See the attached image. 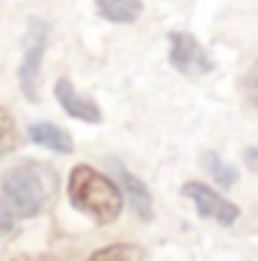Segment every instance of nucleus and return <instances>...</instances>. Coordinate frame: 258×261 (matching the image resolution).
<instances>
[{
    "instance_id": "nucleus-1",
    "label": "nucleus",
    "mask_w": 258,
    "mask_h": 261,
    "mask_svg": "<svg viewBox=\"0 0 258 261\" xmlns=\"http://www.w3.org/2000/svg\"><path fill=\"white\" fill-rule=\"evenodd\" d=\"M0 192H3V203L17 217H36L56 200L59 172L45 161H22L3 172Z\"/></svg>"
},
{
    "instance_id": "nucleus-2",
    "label": "nucleus",
    "mask_w": 258,
    "mask_h": 261,
    "mask_svg": "<svg viewBox=\"0 0 258 261\" xmlns=\"http://www.w3.org/2000/svg\"><path fill=\"white\" fill-rule=\"evenodd\" d=\"M70 203L97 225H108L122 211V189L97 170L78 164L70 172Z\"/></svg>"
},
{
    "instance_id": "nucleus-3",
    "label": "nucleus",
    "mask_w": 258,
    "mask_h": 261,
    "mask_svg": "<svg viewBox=\"0 0 258 261\" xmlns=\"http://www.w3.org/2000/svg\"><path fill=\"white\" fill-rule=\"evenodd\" d=\"M47 22L45 20H31L25 28V39H22V64H20V89L31 103L39 100V72H42V59H45V47H47Z\"/></svg>"
},
{
    "instance_id": "nucleus-4",
    "label": "nucleus",
    "mask_w": 258,
    "mask_h": 261,
    "mask_svg": "<svg viewBox=\"0 0 258 261\" xmlns=\"http://www.w3.org/2000/svg\"><path fill=\"white\" fill-rule=\"evenodd\" d=\"M169 64L181 75H206L214 70V61L206 56L203 45L186 31H172L169 34Z\"/></svg>"
},
{
    "instance_id": "nucleus-5",
    "label": "nucleus",
    "mask_w": 258,
    "mask_h": 261,
    "mask_svg": "<svg viewBox=\"0 0 258 261\" xmlns=\"http://www.w3.org/2000/svg\"><path fill=\"white\" fill-rule=\"evenodd\" d=\"M183 195L194 203L200 217L206 220H214L219 225H233L239 220V208L233 206L228 197H222L217 189H211L208 184H200V181H189L183 184Z\"/></svg>"
},
{
    "instance_id": "nucleus-6",
    "label": "nucleus",
    "mask_w": 258,
    "mask_h": 261,
    "mask_svg": "<svg viewBox=\"0 0 258 261\" xmlns=\"http://www.w3.org/2000/svg\"><path fill=\"white\" fill-rule=\"evenodd\" d=\"M56 100L67 114L75 117V120H81V122H100L103 120L100 106H97L95 100H89V97L78 95L70 78H59L56 81Z\"/></svg>"
},
{
    "instance_id": "nucleus-7",
    "label": "nucleus",
    "mask_w": 258,
    "mask_h": 261,
    "mask_svg": "<svg viewBox=\"0 0 258 261\" xmlns=\"http://www.w3.org/2000/svg\"><path fill=\"white\" fill-rule=\"evenodd\" d=\"M28 139L53 153H64V156H70L75 150L72 136L67 130H61L59 125H53V122H34V125H28Z\"/></svg>"
},
{
    "instance_id": "nucleus-8",
    "label": "nucleus",
    "mask_w": 258,
    "mask_h": 261,
    "mask_svg": "<svg viewBox=\"0 0 258 261\" xmlns=\"http://www.w3.org/2000/svg\"><path fill=\"white\" fill-rule=\"evenodd\" d=\"M120 184H122V192H125L133 214H136L139 220L150 222L153 220V197H150V192H147V186L139 181L136 175H131L128 170H122V167H120Z\"/></svg>"
},
{
    "instance_id": "nucleus-9",
    "label": "nucleus",
    "mask_w": 258,
    "mask_h": 261,
    "mask_svg": "<svg viewBox=\"0 0 258 261\" xmlns=\"http://www.w3.org/2000/svg\"><path fill=\"white\" fill-rule=\"evenodd\" d=\"M95 9L103 20L128 25V22L139 20V14H142V0H95Z\"/></svg>"
},
{
    "instance_id": "nucleus-10",
    "label": "nucleus",
    "mask_w": 258,
    "mask_h": 261,
    "mask_svg": "<svg viewBox=\"0 0 258 261\" xmlns=\"http://www.w3.org/2000/svg\"><path fill=\"white\" fill-rule=\"evenodd\" d=\"M86 261H142V250L136 245H108L95 250Z\"/></svg>"
},
{
    "instance_id": "nucleus-11",
    "label": "nucleus",
    "mask_w": 258,
    "mask_h": 261,
    "mask_svg": "<svg viewBox=\"0 0 258 261\" xmlns=\"http://www.w3.org/2000/svg\"><path fill=\"white\" fill-rule=\"evenodd\" d=\"M203 167H206V170L211 172L214 181H217L219 186H225V189L236 184V170H233L231 164H225L217 153H203Z\"/></svg>"
},
{
    "instance_id": "nucleus-12",
    "label": "nucleus",
    "mask_w": 258,
    "mask_h": 261,
    "mask_svg": "<svg viewBox=\"0 0 258 261\" xmlns=\"http://www.w3.org/2000/svg\"><path fill=\"white\" fill-rule=\"evenodd\" d=\"M17 139H20V134H17V125L11 120V114L6 109H0V156L14 150Z\"/></svg>"
},
{
    "instance_id": "nucleus-13",
    "label": "nucleus",
    "mask_w": 258,
    "mask_h": 261,
    "mask_svg": "<svg viewBox=\"0 0 258 261\" xmlns=\"http://www.w3.org/2000/svg\"><path fill=\"white\" fill-rule=\"evenodd\" d=\"M242 92H244V100L258 109V61L247 70V75H244V81H242Z\"/></svg>"
},
{
    "instance_id": "nucleus-14",
    "label": "nucleus",
    "mask_w": 258,
    "mask_h": 261,
    "mask_svg": "<svg viewBox=\"0 0 258 261\" xmlns=\"http://www.w3.org/2000/svg\"><path fill=\"white\" fill-rule=\"evenodd\" d=\"M11 228H14V217H11L9 206H0V236H9Z\"/></svg>"
},
{
    "instance_id": "nucleus-15",
    "label": "nucleus",
    "mask_w": 258,
    "mask_h": 261,
    "mask_svg": "<svg viewBox=\"0 0 258 261\" xmlns=\"http://www.w3.org/2000/svg\"><path fill=\"white\" fill-rule=\"evenodd\" d=\"M244 164H247L250 170H253L255 175H258V145H255V147H247V150H244Z\"/></svg>"
}]
</instances>
